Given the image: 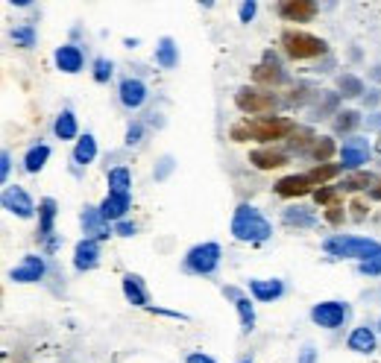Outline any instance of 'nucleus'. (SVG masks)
I'll return each mask as SVG.
<instances>
[{"mask_svg": "<svg viewBox=\"0 0 381 363\" xmlns=\"http://www.w3.org/2000/svg\"><path fill=\"white\" fill-rule=\"evenodd\" d=\"M367 126H381V117H369V120H367Z\"/></svg>", "mask_w": 381, "mask_h": 363, "instance_id": "50", "label": "nucleus"}, {"mask_svg": "<svg viewBox=\"0 0 381 363\" xmlns=\"http://www.w3.org/2000/svg\"><path fill=\"white\" fill-rule=\"evenodd\" d=\"M12 41L18 44V47H32V44H36V32H32V27H15Z\"/></svg>", "mask_w": 381, "mask_h": 363, "instance_id": "38", "label": "nucleus"}, {"mask_svg": "<svg viewBox=\"0 0 381 363\" xmlns=\"http://www.w3.org/2000/svg\"><path fill=\"white\" fill-rule=\"evenodd\" d=\"M349 349L358 351V355H369V351H376V334L369 331V328H355L349 334Z\"/></svg>", "mask_w": 381, "mask_h": 363, "instance_id": "22", "label": "nucleus"}, {"mask_svg": "<svg viewBox=\"0 0 381 363\" xmlns=\"http://www.w3.org/2000/svg\"><path fill=\"white\" fill-rule=\"evenodd\" d=\"M117 235L132 237V235H135V226H132V223H117Z\"/></svg>", "mask_w": 381, "mask_h": 363, "instance_id": "46", "label": "nucleus"}, {"mask_svg": "<svg viewBox=\"0 0 381 363\" xmlns=\"http://www.w3.org/2000/svg\"><path fill=\"white\" fill-rule=\"evenodd\" d=\"M124 296L132 305H147V293H144V284H141L138 276H124Z\"/></svg>", "mask_w": 381, "mask_h": 363, "instance_id": "28", "label": "nucleus"}, {"mask_svg": "<svg viewBox=\"0 0 381 363\" xmlns=\"http://www.w3.org/2000/svg\"><path fill=\"white\" fill-rule=\"evenodd\" d=\"M376 179H373V173H367V170H358V173H349L343 179V185H340V191H349V194H358V191H364V188H369Z\"/></svg>", "mask_w": 381, "mask_h": 363, "instance_id": "31", "label": "nucleus"}, {"mask_svg": "<svg viewBox=\"0 0 381 363\" xmlns=\"http://www.w3.org/2000/svg\"><path fill=\"white\" fill-rule=\"evenodd\" d=\"M311 191H314V182L308 176H285V179L276 182V194L285 196V200H290V196H305Z\"/></svg>", "mask_w": 381, "mask_h": 363, "instance_id": "15", "label": "nucleus"}, {"mask_svg": "<svg viewBox=\"0 0 381 363\" xmlns=\"http://www.w3.org/2000/svg\"><path fill=\"white\" fill-rule=\"evenodd\" d=\"M337 88H340V94H343V97H361L364 82L358 80V76H352V73H343L340 80H337Z\"/></svg>", "mask_w": 381, "mask_h": 363, "instance_id": "35", "label": "nucleus"}, {"mask_svg": "<svg viewBox=\"0 0 381 363\" xmlns=\"http://www.w3.org/2000/svg\"><path fill=\"white\" fill-rule=\"evenodd\" d=\"M297 124L290 117H258L253 124H235L232 141H279L290 138Z\"/></svg>", "mask_w": 381, "mask_h": 363, "instance_id": "1", "label": "nucleus"}, {"mask_svg": "<svg viewBox=\"0 0 381 363\" xmlns=\"http://www.w3.org/2000/svg\"><path fill=\"white\" fill-rule=\"evenodd\" d=\"M255 3H253V0H249V3H241V21H244V24H249V21H253V15H255Z\"/></svg>", "mask_w": 381, "mask_h": 363, "instance_id": "41", "label": "nucleus"}, {"mask_svg": "<svg viewBox=\"0 0 381 363\" xmlns=\"http://www.w3.org/2000/svg\"><path fill=\"white\" fill-rule=\"evenodd\" d=\"M358 270H361L364 276H381V255L378 258H369L364 264H358Z\"/></svg>", "mask_w": 381, "mask_h": 363, "instance_id": "40", "label": "nucleus"}, {"mask_svg": "<svg viewBox=\"0 0 381 363\" xmlns=\"http://www.w3.org/2000/svg\"><path fill=\"white\" fill-rule=\"evenodd\" d=\"M352 208H355V211H352V214H355V217H358V220H361V217H364V214H367V205H364V202H361V200H355V202H352Z\"/></svg>", "mask_w": 381, "mask_h": 363, "instance_id": "48", "label": "nucleus"}, {"mask_svg": "<svg viewBox=\"0 0 381 363\" xmlns=\"http://www.w3.org/2000/svg\"><path fill=\"white\" fill-rule=\"evenodd\" d=\"M188 363H217V360L209 358V355H200V351H194V355H188Z\"/></svg>", "mask_w": 381, "mask_h": 363, "instance_id": "45", "label": "nucleus"}, {"mask_svg": "<svg viewBox=\"0 0 381 363\" xmlns=\"http://www.w3.org/2000/svg\"><path fill=\"white\" fill-rule=\"evenodd\" d=\"M53 220H56V202L47 196V200H41V205H38V235L41 237L53 235Z\"/></svg>", "mask_w": 381, "mask_h": 363, "instance_id": "24", "label": "nucleus"}, {"mask_svg": "<svg viewBox=\"0 0 381 363\" xmlns=\"http://www.w3.org/2000/svg\"><path fill=\"white\" fill-rule=\"evenodd\" d=\"M253 76H255V82H261V85H270V88L285 82V71H281V65L276 62V56H273V53H270V50L264 53V62H261L258 68L253 71Z\"/></svg>", "mask_w": 381, "mask_h": 363, "instance_id": "11", "label": "nucleus"}, {"mask_svg": "<svg viewBox=\"0 0 381 363\" xmlns=\"http://www.w3.org/2000/svg\"><path fill=\"white\" fill-rule=\"evenodd\" d=\"M3 208L18 214V217H32V211H36V205H32L27 191H21V188H6L3 191Z\"/></svg>", "mask_w": 381, "mask_h": 363, "instance_id": "14", "label": "nucleus"}, {"mask_svg": "<svg viewBox=\"0 0 381 363\" xmlns=\"http://www.w3.org/2000/svg\"><path fill=\"white\" fill-rule=\"evenodd\" d=\"M47 159H50V147H47V144H38V147H32V150L27 152L24 167H27L30 173H38V170L47 164Z\"/></svg>", "mask_w": 381, "mask_h": 363, "instance_id": "30", "label": "nucleus"}, {"mask_svg": "<svg viewBox=\"0 0 381 363\" xmlns=\"http://www.w3.org/2000/svg\"><path fill=\"white\" fill-rule=\"evenodd\" d=\"M343 217H346V214H343V208H340V205H334V208H329V211H325V220H329V223H334V226L340 223Z\"/></svg>", "mask_w": 381, "mask_h": 363, "instance_id": "42", "label": "nucleus"}, {"mask_svg": "<svg viewBox=\"0 0 381 363\" xmlns=\"http://www.w3.org/2000/svg\"><path fill=\"white\" fill-rule=\"evenodd\" d=\"M249 290H253V296L258 302H273L285 293V284L279 279H253L249 281Z\"/></svg>", "mask_w": 381, "mask_h": 363, "instance_id": "16", "label": "nucleus"}, {"mask_svg": "<svg viewBox=\"0 0 381 363\" xmlns=\"http://www.w3.org/2000/svg\"><path fill=\"white\" fill-rule=\"evenodd\" d=\"M126 208H129V196H115V194H108L103 205H100V214L103 220L108 223V220H121L126 214Z\"/></svg>", "mask_w": 381, "mask_h": 363, "instance_id": "21", "label": "nucleus"}, {"mask_svg": "<svg viewBox=\"0 0 381 363\" xmlns=\"http://www.w3.org/2000/svg\"><path fill=\"white\" fill-rule=\"evenodd\" d=\"M314 202H317V205H337V202H340V191H337V188H329V185H325V188H317V191H314Z\"/></svg>", "mask_w": 381, "mask_h": 363, "instance_id": "37", "label": "nucleus"}, {"mask_svg": "<svg viewBox=\"0 0 381 363\" xmlns=\"http://www.w3.org/2000/svg\"><path fill=\"white\" fill-rule=\"evenodd\" d=\"M279 15L285 21H297V24H308L317 15V3L314 0H285L279 3Z\"/></svg>", "mask_w": 381, "mask_h": 363, "instance_id": "9", "label": "nucleus"}, {"mask_svg": "<svg viewBox=\"0 0 381 363\" xmlns=\"http://www.w3.org/2000/svg\"><path fill=\"white\" fill-rule=\"evenodd\" d=\"M97 261H100V244L94 237H85L82 244H76V252H73V267L85 272V270H94Z\"/></svg>", "mask_w": 381, "mask_h": 363, "instance_id": "12", "label": "nucleus"}, {"mask_svg": "<svg viewBox=\"0 0 381 363\" xmlns=\"http://www.w3.org/2000/svg\"><path fill=\"white\" fill-rule=\"evenodd\" d=\"M378 328H381V323H378Z\"/></svg>", "mask_w": 381, "mask_h": 363, "instance_id": "52", "label": "nucleus"}, {"mask_svg": "<svg viewBox=\"0 0 381 363\" xmlns=\"http://www.w3.org/2000/svg\"><path fill=\"white\" fill-rule=\"evenodd\" d=\"M249 161H253L258 170H276L281 164H288V156L279 150H255V152H249Z\"/></svg>", "mask_w": 381, "mask_h": 363, "instance_id": "19", "label": "nucleus"}, {"mask_svg": "<svg viewBox=\"0 0 381 363\" xmlns=\"http://www.w3.org/2000/svg\"><path fill=\"white\" fill-rule=\"evenodd\" d=\"M323 249L329 252L332 258H355V261H361V264L381 255V244H378V240L358 237V235H334V237H325Z\"/></svg>", "mask_w": 381, "mask_h": 363, "instance_id": "3", "label": "nucleus"}, {"mask_svg": "<svg viewBox=\"0 0 381 363\" xmlns=\"http://www.w3.org/2000/svg\"><path fill=\"white\" fill-rule=\"evenodd\" d=\"M244 363H249V360H244Z\"/></svg>", "mask_w": 381, "mask_h": 363, "instance_id": "51", "label": "nucleus"}, {"mask_svg": "<svg viewBox=\"0 0 381 363\" xmlns=\"http://www.w3.org/2000/svg\"><path fill=\"white\" fill-rule=\"evenodd\" d=\"M9 164H12V159H9V152H3V156H0V179H3V182L9 176Z\"/></svg>", "mask_w": 381, "mask_h": 363, "instance_id": "44", "label": "nucleus"}, {"mask_svg": "<svg viewBox=\"0 0 381 363\" xmlns=\"http://www.w3.org/2000/svg\"><path fill=\"white\" fill-rule=\"evenodd\" d=\"M314 141H317V138H314L311 129L297 126V129H293V135L288 138V150H290V152H305V150H311L308 144H314Z\"/></svg>", "mask_w": 381, "mask_h": 363, "instance_id": "29", "label": "nucleus"}, {"mask_svg": "<svg viewBox=\"0 0 381 363\" xmlns=\"http://www.w3.org/2000/svg\"><path fill=\"white\" fill-rule=\"evenodd\" d=\"M138 141H141V124L129 126V132H126V144H138Z\"/></svg>", "mask_w": 381, "mask_h": 363, "instance_id": "43", "label": "nucleus"}, {"mask_svg": "<svg viewBox=\"0 0 381 363\" xmlns=\"http://www.w3.org/2000/svg\"><path fill=\"white\" fill-rule=\"evenodd\" d=\"M346 316H349V305L346 302H320L311 307V320L323 328H340Z\"/></svg>", "mask_w": 381, "mask_h": 363, "instance_id": "7", "label": "nucleus"}, {"mask_svg": "<svg viewBox=\"0 0 381 363\" xmlns=\"http://www.w3.org/2000/svg\"><path fill=\"white\" fill-rule=\"evenodd\" d=\"M94 80L97 82H108V80H112V62H108V59H97L94 62Z\"/></svg>", "mask_w": 381, "mask_h": 363, "instance_id": "39", "label": "nucleus"}, {"mask_svg": "<svg viewBox=\"0 0 381 363\" xmlns=\"http://www.w3.org/2000/svg\"><path fill=\"white\" fill-rule=\"evenodd\" d=\"M56 68L65 71V73H76L82 68V53L80 47H73V44H62L56 50Z\"/></svg>", "mask_w": 381, "mask_h": 363, "instance_id": "18", "label": "nucleus"}, {"mask_svg": "<svg viewBox=\"0 0 381 363\" xmlns=\"http://www.w3.org/2000/svg\"><path fill=\"white\" fill-rule=\"evenodd\" d=\"M369 161V144L364 138H346L340 147V167L343 170H358Z\"/></svg>", "mask_w": 381, "mask_h": 363, "instance_id": "8", "label": "nucleus"}, {"mask_svg": "<svg viewBox=\"0 0 381 363\" xmlns=\"http://www.w3.org/2000/svg\"><path fill=\"white\" fill-rule=\"evenodd\" d=\"M129 185H132V176H129L126 167L108 170V194H115V196H129Z\"/></svg>", "mask_w": 381, "mask_h": 363, "instance_id": "23", "label": "nucleus"}, {"mask_svg": "<svg viewBox=\"0 0 381 363\" xmlns=\"http://www.w3.org/2000/svg\"><path fill=\"white\" fill-rule=\"evenodd\" d=\"M299 363H314V346H305V349H302Z\"/></svg>", "mask_w": 381, "mask_h": 363, "instance_id": "47", "label": "nucleus"}, {"mask_svg": "<svg viewBox=\"0 0 381 363\" xmlns=\"http://www.w3.org/2000/svg\"><path fill=\"white\" fill-rule=\"evenodd\" d=\"M156 62L161 65V68H176L179 50H176V44H173V38H161L156 44Z\"/></svg>", "mask_w": 381, "mask_h": 363, "instance_id": "25", "label": "nucleus"}, {"mask_svg": "<svg viewBox=\"0 0 381 363\" xmlns=\"http://www.w3.org/2000/svg\"><path fill=\"white\" fill-rule=\"evenodd\" d=\"M9 279L18 281V284H32V281L45 279V261H41L38 255H27L24 261L18 264V267H12Z\"/></svg>", "mask_w": 381, "mask_h": 363, "instance_id": "10", "label": "nucleus"}, {"mask_svg": "<svg viewBox=\"0 0 381 363\" xmlns=\"http://www.w3.org/2000/svg\"><path fill=\"white\" fill-rule=\"evenodd\" d=\"M147 100V85L141 80H124L121 82V103L126 108H138Z\"/></svg>", "mask_w": 381, "mask_h": 363, "instance_id": "17", "label": "nucleus"}, {"mask_svg": "<svg viewBox=\"0 0 381 363\" xmlns=\"http://www.w3.org/2000/svg\"><path fill=\"white\" fill-rule=\"evenodd\" d=\"M97 159V141L91 135H85L76 141V147H73V161L76 164H91Z\"/></svg>", "mask_w": 381, "mask_h": 363, "instance_id": "27", "label": "nucleus"}, {"mask_svg": "<svg viewBox=\"0 0 381 363\" xmlns=\"http://www.w3.org/2000/svg\"><path fill=\"white\" fill-rule=\"evenodd\" d=\"M340 170H343L340 164H317V167H314V170H308L305 176H308V179H311L314 185H320V188H325V182H332V179H334V176L340 173Z\"/></svg>", "mask_w": 381, "mask_h": 363, "instance_id": "32", "label": "nucleus"}, {"mask_svg": "<svg viewBox=\"0 0 381 363\" xmlns=\"http://www.w3.org/2000/svg\"><path fill=\"white\" fill-rule=\"evenodd\" d=\"M281 220H285L288 226H297V229H314L317 226V214L311 211V208H285V214H281Z\"/></svg>", "mask_w": 381, "mask_h": 363, "instance_id": "20", "label": "nucleus"}, {"mask_svg": "<svg viewBox=\"0 0 381 363\" xmlns=\"http://www.w3.org/2000/svg\"><path fill=\"white\" fill-rule=\"evenodd\" d=\"M82 229L89 235H97V237H106V220L100 214V208H85L82 211Z\"/></svg>", "mask_w": 381, "mask_h": 363, "instance_id": "26", "label": "nucleus"}, {"mask_svg": "<svg viewBox=\"0 0 381 363\" xmlns=\"http://www.w3.org/2000/svg\"><path fill=\"white\" fill-rule=\"evenodd\" d=\"M226 296L235 302L238 307V316H241V328H244V334H249L255 328V311H253V302H249V296H244L238 288H226Z\"/></svg>", "mask_w": 381, "mask_h": 363, "instance_id": "13", "label": "nucleus"}, {"mask_svg": "<svg viewBox=\"0 0 381 363\" xmlns=\"http://www.w3.org/2000/svg\"><path fill=\"white\" fill-rule=\"evenodd\" d=\"M232 235L238 240H246V244H264V240L273 235V226L270 220L258 211L255 205H238L235 217H232Z\"/></svg>", "mask_w": 381, "mask_h": 363, "instance_id": "2", "label": "nucleus"}, {"mask_svg": "<svg viewBox=\"0 0 381 363\" xmlns=\"http://www.w3.org/2000/svg\"><path fill=\"white\" fill-rule=\"evenodd\" d=\"M281 44H285V53L290 59H317L325 53V41L317 38V36H308V32H293L288 30L281 36Z\"/></svg>", "mask_w": 381, "mask_h": 363, "instance_id": "4", "label": "nucleus"}, {"mask_svg": "<svg viewBox=\"0 0 381 363\" xmlns=\"http://www.w3.org/2000/svg\"><path fill=\"white\" fill-rule=\"evenodd\" d=\"M56 138H62V141H71V138H76V117H73V112H62L59 117H56Z\"/></svg>", "mask_w": 381, "mask_h": 363, "instance_id": "33", "label": "nucleus"}, {"mask_svg": "<svg viewBox=\"0 0 381 363\" xmlns=\"http://www.w3.org/2000/svg\"><path fill=\"white\" fill-rule=\"evenodd\" d=\"M235 106L244 115H267L279 108V97L273 91H258V88H241L235 94Z\"/></svg>", "mask_w": 381, "mask_h": 363, "instance_id": "5", "label": "nucleus"}, {"mask_svg": "<svg viewBox=\"0 0 381 363\" xmlns=\"http://www.w3.org/2000/svg\"><path fill=\"white\" fill-rule=\"evenodd\" d=\"M369 196H373V200H381V179L376 182V188H369Z\"/></svg>", "mask_w": 381, "mask_h": 363, "instance_id": "49", "label": "nucleus"}, {"mask_svg": "<svg viewBox=\"0 0 381 363\" xmlns=\"http://www.w3.org/2000/svg\"><path fill=\"white\" fill-rule=\"evenodd\" d=\"M358 124H361V115L358 112H352V108H346V112H337V117H334V129L337 132H352Z\"/></svg>", "mask_w": 381, "mask_h": 363, "instance_id": "36", "label": "nucleus"}, {"mask_svg": "<svg viewBox=\"0 0 381 363\" xmlns=\"http://www.w3.org/2000/svg\"><path fill=\"white\" fill-rule=\"evenodd\" d=\"M308 156L314 159V161H320V164H325L332 156H334V141L332 138H317L311 144V150H308Z\"/></svg>", "mask_w": 381, "mask_h": 363, "instance_id": "34", "label": "nucleus"}, {"mask_svg": "<svg viewBox=\"0 0 381 363\" xmlns=\"http://www.w3.org/2000/svg\"><path fill=\"white\" fill-rule=\"evenodd\" d=\"M217 264H220V246L217 244H200L185 255V270L197 272V276H209L217 270Z\"/></svg>", "mask_w": 381, "mask_h": 363, "instance_id": "6", "label": "nucleus"}]
</instances>
